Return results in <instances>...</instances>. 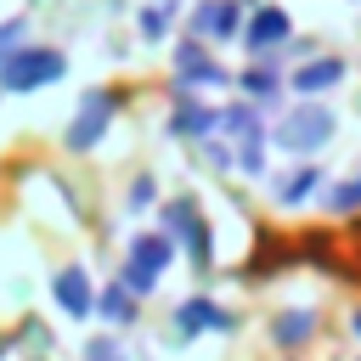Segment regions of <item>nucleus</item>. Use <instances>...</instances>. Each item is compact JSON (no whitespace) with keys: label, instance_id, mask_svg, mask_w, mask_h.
Instances as JSON below:
<instances>
[{"label":"nucleus","instance_id":"nucleus-1","mask_svg":"<svg viewBox=\"0 0 361 361\" xmlns=\"http://www.w3.org/2000/svg\"><path fill=\"white\" fill-rule=\"evenodd\" d=\"M169 259H175V237H169L164 226H158V231H135L130 248H124V271H118V282H124L135 299H147V293L164 282Z\"/></svg>","mask_w":361,"mask_h":361},{"label":"nucleus","instance_id":"nucleus-2","mask_svg":"<svg viewBox=\"0 0 361 361\" xmlns=\"http://www.w3.org/2000/svg\"><path fill=\"white\" fill-rule=\"evenodd\" d=\"M282 152H299V158H310V152H322L327 141H333V107L327 102H316V96H299V107L276 124V135H271Z\"/></svg>","mask_w":361,"mask_h":361},{"label":"nucleus","instance_id":"nucleus-3","mask_svg":"<svg viewBox=\"0 0 361 361\" xmlns=\"http://www.w3.org/2000/svg\"><path fill=\"white\" fill-rule=\"evenodd\" d=\"M62 68H68L62 51H45V45H28V51H23V45H17V51L0 62V85H6L11 96H17V90L28 96V90H39V85H56Z\"/></svg>","mask_w":361,"mask_h":361},{"label":"nucleus","instance_id":"nucleus-4","mask_svg":"<svg viewBox=\"0 0 361 361\" xmlns=\"http://www.w3.org/2000/svg\"><path fill=\"white\" fill-rule=\"evenodd\" d=\"M113 113H118V96H113V90H90V96L79 102V113L68 118V135H62V141H68L73 152H90V147L107 135Z\"/></svg>","mask_w":361,"mask_h":361},{"label":"nucleus","instance_id":"nucleus-5","mask_svg":"<svg viewBox=\"0 0 361 361\" xmlns=\"http://www.w3.org/2000/svg\"><path fill=\"white\" fill-rule=\"evenodd\" d=\"M237 34H243L248 56L259 62V56H276V45H288L293 23H288V11H282V6H254V11H248V23H243Z\"/></svg>","mask_w":361,"mask_h":361},{"label":"nucleus","instance_id":"nucleus-6","mask_svg":"<svg viewBox=\"0 0 361 361\" xmlns=\"http://www.w3.org/2000/svg\"><path fill=\"white\" fill-rule=\"evenodd\" d=\"M164 231H169L175 243H186L192 265H209V226L197 220V203H192V197H175V203H164Z\"/></svg>","mask_w":361,"mask_h":361},{"label":"nucleus","instance_id":"nucleus-7","mask_svg":"<svg viewBox=\"0 0 361 361\" xmlns=\"http://www.w3.org/2000/svg\"><path fill=\"white\" fill-rule=\"evenodd\" d=\"M51 299L68 310V322H90V310H96V288H90L85 265H62V271L51 276Z\"/></svg>","mask_w":361,"mask_h":361},{"label":"nucleus","instance_id":"nucleus-8","mask_svg":"<svg viewBox=\"0 0 361 361\" xmlns=\"http://www.w3.org/2000/svg\"><path fill=\"white\" fill-rule=\"evenodd\" d=\"M243 17H248L243 0H203V6L192 11V34H203V39H231V34L243 28Z\"/></svg>","mask_w":361,"mask_h":361},{"label":"nucleus","instance_id":"nucleus-9","mask_svg":"<svg viewBox=\"0 0 361 361\" xmlns=\"http://www.w3.org/2000/svg\"><path fill=\"white\" fill-rule=\"evenodd\" d=\"M175 79H180V90H192V85H231V73H226L197 39H186V45L175 51Z\"/></svg>","mask_w":361,"mask_h":361},{"label":"nucleus","instance_id":"nucleus-10","mask_svg":"<svg viewBox=\"0 0 361 361\" xmlns=\"http://www.w3.org/2000/svg\"><path fill=\"white\" fill-rule=\"evenodd\" d=\"M344 56H316V62H305V68H293V79H288V90L293 96H327L333 85H344Z\"/></svg>","mask_w":361,"mask_h":361},{"label":"nucleus","instance_id":"nucleus-11","mask_svg":"<svg viewBox=\"0 0 361 361\" xmlns=\"http://www.w3.org/2000/svg\"><path fill=\"white\" fill-rule=\"evenodd\" d=\"M175 327H180V338H197V333H231V316H226L214 299L192 293V299L175 310Z\"/></svg>","mask_w":361,"mask_h":361},{"label":"nucleus","instance_id":"nucleus-12","mask_svg":"<svg viewBox=\"0 0 361 361\" xmlns=\"http://www.w3.org/2000/svg\"><path fill=\"white\" fill-rule=\"evenodd\" d=\"M271 186H276L271 197H276L282 209H299V203H310V197H316V192L327 186V175H322L316 164H299V169H288V175H276Z\"/></svg>","mask_w":361,"mask_h":361},{"label":"nucleus","instance_id":"nucleus-13","mask_svg":"<svg viewBox=\"0 0 361 361\" xmlns=\"http://www.w3.org/2000/svg\"><path fill=\"white\" fill-rule=\"evenodd\" d=\"M169 130H175V135H186V141H209V135L220 130V107H197V96H180V102H175Z\"/></svg>","mask_w":361,"mask_h":361},{"label":"nucleus","instance_id":"nucleus-14","mask_svg":"<svg viewBox=\"0 0 361 361\" xmlns=\"http://www.w3.org/2000/svg\"><path fill=\"white\" fill-rule=\"evenodd\" d=\"M135 305H141V299L113 276V282L96 293V310H90V316H107V327H130V322H135Z\"/></svg>","mask_w":361,"mask_h":361},{"label":"nucleus","instance_id":"nucleus-15","mask_svg":"<svg viewBox=\"0 0 361 361\" xmlns=\"http://www.w3.org/2000/svg\"><path fill=\"white\" fill-rule=\"evenodd\" d=\"M243 90H248V102H259V107H271L276 96H282V73H276V62L271 56H259L248 73H243Z\"/></svg>","mask_w":361,"mask_h":361},{"label":"nucleus","instance_id":"nucleus-16","mask_svg":"<svg viewBox=\"0 0 361 361\" xmlns=\"http://www.w3.org/2000/svg\"><path fill=\"white\" fill-rule=\"evenodd\" d=\"M271 338H276L282 350H299V344L316 338V316H310V310H282V316L271 322Z\"/></svg>","mask_w":361,"mask_h":361},{"label":"nucleus","instance_id":"nucleus-17","mask_svg":"<svg viewBox=\"0 0 361 361\" xmlns=\"http://www.w3.org/2000/svg\"><path fill=\"white\" fill-rule=\"evenodd\" d=\"M333 192H327V209L333 214H355L361 209V175H344V180H327Z\"/></svg>","mask_w":361,"mask_h":361},{"label":"nucleus","instance_id":"nucleus-18","mask_svg":"<svg viewBox=\"0 0 361 361\" xmlns=\"http://www.w3.org/2000/svg\"><path fill=\"white\" fill-rule=\"evenodd\" d=\"M169 17H175V0H158V6H147V11H141V34H147V39H158V34L169 28Z\"/></svg>","mask_w":361,"mask_h":361},{"label":"nucleus","instance_id":"nucleus-19","mask_svg":"<svg viewBox=\"0 0 361 361\" xmlns=\"http://www.w3.org/2000/svg\"><path fill=\"white\" fill-rule=\"evenodd\" d=\"M23 39H28V23H23V17H11V23H0V62H6V56H11V51H17Z\"/></svg>","mask_w":361,"mask_h":361},{"label":"nucleus","instance_id":"nucleus-20","mask_svg":"<svg viewBox=\"0 0 361 361\" xmlns=\"http://www.w3.org/2000/svg\"><path fill=\"white\" fill-rule=\"evenodd\" d=\"M85 361H130L113 338H90V350H85Z\"/></svg>","mask_w":361,"mask_h":361},{"label":"nucleus","instance_id":"nucleus-21","mask_svg":"<svg viewBox=\"0 0 361 361\" xmlns=\"http://www.w3.org/2000/svg\"><path fill=\"white\" fill-rule=\"evenodd\" d=\"M152 197H158V192H152V180H135V186H130V209H147Z\"/></svg>","mask_w":361,"mask_h":361},{"label":"nucleus","instance_id":"nucleus-22","mask_svg":"<svg viewBox=\"0 0 361 361\" xmlns=\"http://www.w3.org/2000/svg\"><path fill=\"white\" fill-rule=\"evenodd\" d=\"M350 327H355V338H361V310H355V322H350Z\"/></svg>","mask_w":361,"mask_h":361}]
</instances>
